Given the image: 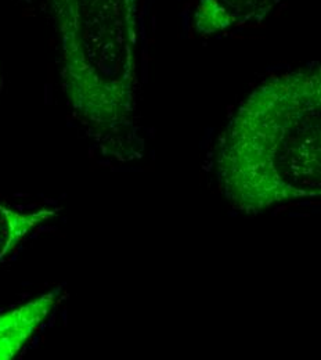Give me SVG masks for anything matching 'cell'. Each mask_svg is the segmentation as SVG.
Masks as SVG:
<instances>
[{
	"mask_svg": "<svg viewBox=\"0 0 321 360\" xmlns=\"http://www.w3.org/2000/svg\"><path fill=\"white\" fill-rule=\"evenodd\" d=\"M319 64L275 75L240 104L219 139L216 171L232 205L261 212L321 193Z\"/></svg>",
	"mask_w": 321,
	"mask_h": 360,
	"instance_id": "cell-1",
	"label": "cell"
},
{
	"mask_svg": "<svg viewBox=\"0 0 321 360\" xmlns=\"http://www.w3.org/2000/svg\"><path fill=\"white\" fill-rule=\"evenodd\" d=\"M68 104L86 129L112 147L135 127L138 0H50Z\"/></svg>",
	"mask_w": 321,
	"mask_h": 360,
	"instance_id": "cell-2",
	"label": "cell"
},
{
	"mask_svg": "<svg viewBox=\"0 0 321 360\" xmlns=\"http://www.w3.org/2000/svg\"><path fill=\"white\" fill-rule=\"evenodd\" d=\"M61 297L54 288L0 314V360L14 359L46 321Z\"/></svg>",
	"mask_w": 321,
	"mask_h": 360,
	"instance_id": "cell-3",
	"label": "cell"
},
{
	"mask_svg": "<svg viewBox=\"0 0 321 360\" xmlns=\"http://www.w3.org/2000/svg\"><path fill=\"white\" fill-rule=\"evenodd\" d=\"M282 0H199L194 24L204 35L219 34L230 28L262 22Z\"/></svg>",
	"mask_w": 321,
	"mask_h": 360,
	"instance_id": "cell-4",
	"label": "cell"
},
{
	"mask_svg": "<svg viewBox=\"0 0 321 360\" xmlns=\"http://www.w3.org/2000/svg\"><path fill=\"white\" fill-rule=\"evenodd\" d=\"M57 210L21 211L0 202V265L39 226L51 219Z\"/></svg>",
	"mask_w": 321,
	"mask_h": 360,
	"instance_id": "cell-5",
	"label": "cell"
},
{
	"mask_svg": "<svg viewBox=\"0 0 321 360\" xmlns=\"http://www.w3.org/2000/svg\"><path fill=\"white\" fill-rule=\"evenodd\" d=\"M0 82H1V75H0Z\"/></svg>",
	"mask_w": 321,
	"mask_h": 360,
	"instance_id": "cell-6",
	"label": "cell"
}]
</instances>
